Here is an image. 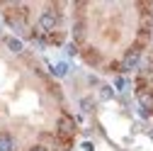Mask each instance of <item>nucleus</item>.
I'll return each instance as SVG.
<instances>
[{
    "instance_id": "11",
    "label": "nucleus",
    "mask_w": 153,
    "mask_h": 151,
    "mask_svg": "<svg viewBox=\"0 0 153 151\" xmlns=\"http://www.w3.org/2000/svg\"><path fill=\"white\" fill-rule=\"evenodd\" d=\"M126 85H129V81H126V78H122V76H119L117 81H114V88H117V90H124Z\"/></svg>"
},
{
    "instance_id": "9",
    "label": "nucleus",
    "mask_w": 153,
    "mask_h": 151,
    "mask_svg": "<svg viewBox=\"0 0 153 151\" xmlns=\"http://www.w3.org/2000/svg\"><path fill=\"white\" fill-rule=\"evenodd\" d=\"M80 107H83L85 112H92V110H95V102H92L90 98H83V100H80Z\"/></svg>"
},
{
    "instance_id": "8",
    "label": "nucleus",
    "mask_w": 153,
    "mask_h": 151,
    "mask_svg": "<svg viewBox=\"0 0 153 151\" xmlns=\"http://www.w3.org/2000/svg\"><path fill=\"white\" fill-rule=\"evenodd\" d=\"M85 61L92 64V66H97V64H100V59H97V54H95V51H85Z\"/></svg>"
},
{
    "instance_id": "6",
    "label": "nucleus",
    "mask_w": 153,
    "mask_h": 151,
    "mask_svg": "<svg viewBox=\"0 0 153 151\" xmlns=\"http://www.w3.org/2000/svg\"><path fill=\"white\" fill-rule=\"evenodd\" d=\"M5 44H7V49H10V51H15V54H20V51L25 49V44L17 39V37H7V39H5Z\"/></svg>"
},
{
    "instance_id": "4",
    "label": "nucleus",
    "mask_w": 153,
    "mask_h": 151,
    "mask_svg": "<svg viewBox=\"0 0 153 151\" xmlns=\"http://www.w3.org/2000/svg\"><path fill=\"white\" fill-rule=\"evenodd\" d=\"M139 102H141V107H153V90H141L139 93Z\"/></svg>"
},
{
    "instance_id": "1",
    "label": "nucleus",
    "mask_w": 153,
    "mask_h": 151,
    "mask_svg": "<svg viewBox=\"0 0 153 151\" xmlns=\"http://www.w3.org/2000/svg\"><path fill=\"white\" fill-rule=\"evenodd\" d=\"M141 64V49L139 46H134V49H129L126 54H124V61H122V71H134V68H136Z\"/></svg>"
},
{
    "instance_id": "7",
    "label": "nucleus",
    "mask_w": 153,
    "mask_h": 151,
    "mask_svg": "<svg viewBox=\"0 0 153 151\" xmlns=\"http://www.w3.org/2000/svg\"><path fill=\"white\" fill-rule=\"evenodd\" d=\"M53 73H56V76H66V73H68V64H66V61L56 64V66H53Z\"/></svg>"
},
{
    "instance_id": "13",
    "label": "nucleus",
    "mask_w": 153,
    "mask_h": 151,
    "mask_svg": "<svg viewBox=\"0 0 153 151\" xmlns=\"http://www.w3.org/2000/svg\"><path fill=\"white\" fill-rule=\"evenodd\" d=\"M139 115H141V117L146 120V117L151 115V110H148V107H141V105H139Z\"/></svg>"
},
{
    "instance_id": "12",
    "label": "nucleus",
    "mask_w": 153,
    "mask_h": 151,
    "mask_svg": "<svg viewBox=\"0 0 153 151\" xmlns=\"http://www.w3.org/2000/svg\"><path fill=\"white\" fill-rule=\"evenodd\" d=\"M73 32H75V39L80 42V37H83V25L78 22V25H75V29H73Z\"/></svg>"
},
{
    "instance_id": "14",
    "label": "nucleus",
    "mask_w": 153,
    "mask_h": 151,
    "mask_svg": "<svg viewBox=\"0 0 153 151\" xmlns=\"http://www.w3.org/2000/svg\"><path fill=\"white\" fill-rule=\"evenodd\" d=\"M29 151H49V149H44V146H32Z\"/></svg>"
},
{
    "instance_id": "5",
    "label": "nucleus",
    "mask_w": 153,
    "mask_h": 151,
    "mask_svg": "<svg viewBox=\"0 0 153 151\" xmlns=\"http://www.w3.org/2000/svg\"><path fill=\"white\" fill-rule=\"evenodd\" d=\"M0 151H15V139L10 134H0Z\"/></svg>"
},
{
    "instance_id": "15",
    "label": "nucleus",
    "mask_w": 153,
    "mask_h": 151,
    "mask_svg": "<svg viewBox=\"0 0 153 151\" xmlns=\"http://www.w3.org/2000/svg\"><path fill=\"white\" fill-rule=\"evenodd\" d=\"M148 137H151V139H153V129H151V132H148Z\"/></svg>"
},
{
    "instance_id": "10",
    "label": "nucleus",
    "mask_w": 153,
    "mask_h": 151,
    "mask_svg": "<svg viewBox=\"0 0 153 151\" xmlns=\"http://www.w3.org/2000/svg\"><path fill=\"white\" fill-rule=\"evenodd\" d=\"M100 95H102V98H105V100H109V98H112V95H114V90H112V88H109V85H102V88H100Z\"/></svg>"
},
{
    "instance_id": "3",
    "label": "nucleus",
    "mask_w": 153,
    "mask_h": 151,
    "mask_svg": "<svg viewBox=\"0 0 153 151\" xmlns=\"http://www.w3.org/2000/svg\"><path fill=\"white\" fill-rule=\"evenodd\" d=\"M56 127H59V134H61L63 139H68V137L73 134V132H75V122H73L71 117H61Z\"/></svg>"
},
{
    "instance_id": "2",
    "label": "nucleus",
    "mask_w": 153,
    "mask_h": 151,
    "mask_svg": "<svg viewBox=\"0 0 153 151\" xmlns=\"http://www.w3.org/2000/svg\"><path fill=\"white\" fill-rule=\"evenodd\" d=\"M56 25H59V15H56L53 10H44V12L39 15V27H42L44 32H49V29H53Z\"/></svg>"
}]
</instances>
